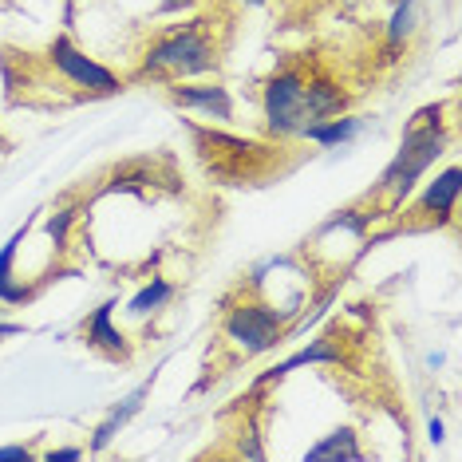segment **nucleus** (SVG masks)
Here are the masks:
<instances>
[{
	"mask_svg": "<svg viewBox=\"0 0 462 462\" xmlns=\"http://www.w3.org/2000/svg\"><path fill=\"white\" fill-rule=\"evenodd\" d=\"M344 107H348V91L304 60L281 64L261 88V115L273 139H300L304 127L332 119Z\"/></svg>",
	"mask_w": 462,
	"mask_h": 462,
	"instance_id": "f257e3e1",
	"label": "nucleus"
},
{
	"mask_svg": "<svg viewBox=\"0 0 462 462\" xmlns=\"http://www.w3.org/2000/svg\"><path fill=\"white\" fill-rule=\"evenodd\" d=\"M222 64V44H217L209 20H190V24H178L171 32H159L146 44L139 71L134 79H190V76H206Z\"/></svg>",
	"mask_w": 462,
	"mask_h": 462,
	"instance_id": "f03ea898",
	"label": "nucleus"
},
{
	"mask_svg": "<svg viewBox=\"0 0 462 462\" xmlns=\"http://www.w3.org/2000/svg\"><path fill=\"white\" fill-rule=\"evenodd\" d=\"M439 107H427L415 115V123L407 127L403 143H399V154L392 159V166L383 171V178L375 182V190L367 198H387V214H395L399 206H403V198L415 190V182L427 174V166L443 154L447 146V123L439 119Z\"/></svg>",
	"mask_w": 462,
	"mask_h": 462,
	"instance_id": "7ed1b4c3",
	"label": "nucleus"
},
{
	"mask_svg": "<svg viewBox=\"0 0 462 462\" xmlns=\"http://www.w3.org/2000/svg\"><path fill=\"white\" fill-rule=\"evenodd\" d=\"M292 317H297V309H273V304L261 300H241L234 309H226L222 328L245 356H261L273 344H281V332H285Z\"/></svg>",
	"mask_w": 462,
	"mask_h": 462,
	"instance_id": "20e7f679",
	"label": "nucleus"
},
{
	"mask_svg": "<svg viewBox=\"0 0 462 462\" xmlns=\"http://www.w3.org/2000/svg\"><path fill=\"white\" fill-rule=\"evenodd\" d=\"M48 64L56 68V76L71 83V88H79L83 96H119L123 91V79L115 76L111 68L96 64L91 56H83V51L71 44L68 36H56L48 48Z\"/></svg>",
	"mask_w": 462,
	"mask_h": 462,
	"instance_id": "39448f33",
	"label": "nucleus"
},
{
	"mask_svg": "<svg viewBox=\"0 0 462 462\" xmlns=\"http://www.w3.org/2000/svg\"><path fill=\"white\" fill-rule=\"evenodd\" d=\"M166 99L182 111H198L206 119H217V123H229L234 119V99L222 83H166Z\"/></svg>",
	"mask_w": 462,
	"mask_h": 462,
	"instance_id": "423d86ee",
	"label": "nucleus"
},
{
	"mask_svg": "<svg viewBox=\"0 0 462 462\" xmlns=\"http://www.w3.org/2000/svg\"><path fill=\"white\" fill-rule=\"evenodd\" d=\"M455 202H458V166H450V171L439 174L435 182L423 190V198L415 202V209H411L415 226L423 229V226L450 222V217H455Z\"/></svg>",
	"mask_w": 462,
	"mask_h": 462,
	"instance_id": "0eeeda50",
	"label": "nucleus"
},
{
	"mask_svg": "<svg viewBox=\"0 0 462 462\" xmlns=\"http://www.w3.org/2000/svg\"><path fill=\"white\" fill-rule=\"evenodd\" d=\"M151 387H154V375H151V380H143L139 387H134V392L131 395H123L119 399V403H115L111 407V415L107 419H103V423H99V430H96V439H91V455H103V450H107L111 447V439L115 435H119V430L123 427H127L131 423V419L134 415H139L143 411V399L146 395H151Z\"/></svg>",
	"mask_w": 462,
	"mask_h": 462,
	"instance_id": "6e6552de",
	"label": "nucleus"
},
{
	"mask_svg": "<svg viewBox=\"0 0 462 462\" xmlns=\"http://www.w3.org/2000/svg\"><path fill=\"white\" fill-rule=\"evenodd\" d=\"M111 312H115V300H103L99 309L91 312L88 320H83V340H88L91 348L115 356V360H127V356H131V344H127V336H123V332L111 324Z\"/></svg>",
	"mask_w": 462,
	"mask_h": 462,
	"instance_id": "1a4fd4ad",
	"label": "nucleus"
},
{
	"mask_svg": "<svg viewBox=\"0 0 462 462\" xmlns=\"http://www.w3.org/2000/svg\"><path fill=\"white\" fill-rule=\"evenodd\" d=\"M304 364H340V344L332 340V336H320V340H312L309 348H300L297 356H289L285 364H273L265 375H261L257 383H273V380H285L289 372H297Z\"/></svg>",
	"mask_w": 462,
	"mask_h": 462,
	"instance_id": "9d476101",
	"label": "nucleus"
},
{
	"mask_svg": "<svg viewBox=\"0 0 462 462\" xmlns=\"http://www.w3.org/2000/svg\"><path fill=\"white\" fill-rule=\"evenodd\" d=\"M24 237H28V222L16 229L13 237L0 245V300L5 304H24V300H32V289L28 285H16V277H13V269H16V254H20V245H24Z\"/></svg>",
	"mask_w": 462,
	"mask_h": 462,
	"instance_id": "9b49d317",
	"label": "nucleus"
},
{
	"mask_svg": "<svg viewBox=\"0 0 462 462\" xmlns=\"http://www.w3.org/2000/svg\"><path fill=\"white\" fill-rule=\"evenodd\" d=\"M360 131H364V119H356V115H344L340 111V115H332V119H320V123H312V127H304L300 139H309V143L324 146V151H332V146L352 143Z\"/></svg>",
	"mask_w": 462,
	"mask_h": 462,
	"instance_id": "f8f14e48",
	"label": "nucleus"
},
{
	"mask_svg": "<svg viewBox=\"0 0 462 462\" xmlns=\"http://www.w3.org/2000/svg\"><path fill=\"white\" fill-rule=\"evenodd\" d=\"M304 458H309V462H328V458L360 462L364 450H360V443H356V430L352 427H340V430H332V435H324L320 443H312L309 450H304Z\"/></svg>",
	"mask_w": 462,
	"mask_h": 462,
	"instance_id": "ddd939ff",
	"label": "nucleus"
},
{
	"mask_svg": "<svg viewBox=\"0 0 462 462\" xmlns=\"http://www.w3.org/2000/svg\"><path fill=\"white\" fill-rule=\"evenodd\" d=\"M419 28V0H399L392 20H387V48L399 51Z\"/></svg>",
	"mask_w": 462,
	"mask_h": 462,
	"instance_id": "4468645a",
	"label": "nucleus"
},
{
	"mask_svg": "<svg viewBox=\"0 0 462 462\" xmlns=\"http://www.w3.org/2000/svg\"><path fill=\"white\" fill-rule=\"evenodd\" d=\"M174 297V285L171 281H162V277H154L151 285H143L139 292L131 297V304H127V312L131 317H146V312H154V309H162L166 300Z\"/></svg>",
	"mask_w": 462,
	"mask_h": 462,
	"instance_id": "2eb2a0df",
	"label": "nucleus"
},
{
	"mask_svg": "<svg viewBox=\"0 0 462 462\" xmlns=\"http://www.w3.org/2000/svg\"><path fill=\"white\" fill-rule=\"evenodd\" d=\"M71 222H76V209H71V206L56 209V214L48 217V234H51V241H56V249H68V229H71Z\"/></svg>",
	"mask_w": 462,
	"mask_h": 462,
	"instance_id": "dca6fc26",
	"label": "nucleus"
},
{
	"mask_svg": "<svg viewBox=\"0 0 462 462\" xmlns=\"http://www.w3.org/2000/svg\"><path fill=\"white\" fill-rule=\"evenodd\" d=\"M202 0H159L162 13H190V8H198Z\"/></svg>",
	"mask_w": 462,
	"mask_h": 462,
	"instance_id": "f3484780",
	"label": "nucleus"
},
{
	"mask_svg": "<svg viewBox=\"0 0 462 462\" xmlns=\"http://www.w3.org/2000/svg\"><path fill=\"white\" fill-rule=\"evenodd\" d=\"M88 450H79V447H64V450H51L48 455V462H76V458H83Z\"/></svg>",
	"mask_w": 462,
	"mask_h": 462,
	"instance_id": "a211bd4d",
	"label": "nucleus"
},
{
	"mask_svg": "<svg viewBox=\"0 0 462 462\" xmlns=\"http://www.w3.org/2000/svg\"><path fill=\"white\" fill-rule=\"evenodd\" d=\"M5 458H32V447H0V462H5Z\"/></svg>",
	"mask_w": 462,
	"mask_h": 462,
	"instance_id": "6ab92c4d",
	"label": "nucleus"
},
{
	"mask_svg": "<svg viewBox=\"0 0 462 462\" xmlns=\"http://www.w3.org/2000/svg\"><path fill=\"white\" fill-rule=\"evenodd\" d=\"M24 332V324H0V340H5V336H20Z\"/></svg>",
	"mask_w": 462,
	"mask_h": 462,
	"instance_id": "aec40b11",
	"label": "nucleus"
},
{
	"mask_svg": "<svg viewBox=\"0 0 462 462\" xmlns=\"http://www.w3.org/2000/svg\"><path fill=\"white\" fill-rule=\"evenodd\" d=\"M241 5H245V8H257V5H265V0H241Z\"/></svg>",
	"mask_w": 462,
	"mask_h": 462,
	"instance_id": "412c9836",
	"label": "nucleus"
}]
</instances>
